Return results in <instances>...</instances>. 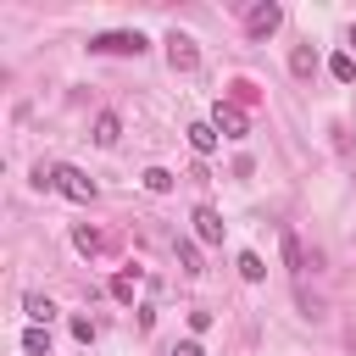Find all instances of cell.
Listing matches in <instances>:
<instances>
[{
	"label": "cell",
	"instance_id": "obj_6",
	"mask_svg": "<svg viewBox=\"0 0 356 356\" xmlns=\"http://www.w3.org/2000/svg\"><path fill=\"white\" fill-rule=\"evenodd\" d=\"M189 222H195V239H200V245H222V217H217L211 206H195Z\"/></svg>",
	"mask_w": 356,
	"mask_h": 356
},
{
	"label": "cell",
	"instance_id": "obj_2",
	"mask_svg": "<svg viewBox=\"0 0 356 356\" xmlns=\"http://www.w3.org/2000/svg\"><path fill=\"white\" fill-rule=\"evenodd\" d=\"M89 50H95V56H145V33H139V28H134V33H128V28H117V33H95Z\"/></svg>",
	"mask_w": 356,
	"mask_h": 356
},
{
	"label": "cell",
	"instance_id": "obj_21",
	"mask_svg": "<svg viewBox=\"0 0 356 356\" xmlns=\"http://www.w3.org/2000/svg\"><path fill=\"white\" fill-rule=\"evenodd\" d=\"M350 44H356V22H350Z\"/></svg>",
	"mask_w": 356,
	"mask_h": 356
},
{
	"label": "cell",
	"instance_id": "obj_20",
	"mask_svg": "<svg viewBox=\"0 0 356 356\" xmlns=\"http://www.w3.org/2000/svg\"><path fill=\"white\" fill-rule=\"evenodd\" d=\"M172 356H206V350H200V339H184V345H172Z\"/></svg>",
	"mask_w": 356,
	"mask_h": 356
},
{
	"label": "cell",
	"instance_id": "obj_8",
	"mask_svg": "<svg viewBox=\"0 0 356 356\" xmlns=\"http://www.w3.org/2000/svg\"><path fill=\"white\" fill-rule=\"evenodd\" d=\"M22 312L33 317V328H50V317H56V306H50V295H22Z\"/></svg>",
	"mask_w": 356,
	"mask_h": 356
},
{
	"label": "cell",
	"instance_id": "obj_17",
	"mask_svg": "<svg viewBox=\"0 0 356 356\" xmlns=\"http://www.w3.org/2000/svg\"><path fill=\"white\" fill-rule=\"evenodd\" d=\"M178 267H184V273H200V250H195L189 239H178Z\"/></svg>",
	"mask_w": 356,
	"mask_h": 356
},
{
	"label": "cell",
	"instance_id": "obj_18",
	"mask_svg": "<svg viewBox=\"0 0 356 356\" xmlns=\"http://www.w3.org/2000/svg\"><path fill=\"white\" fill-rule=\"evenodd\" d=\"M111 295H117V300H134V273H122V278H111Z\"/></svg>",
	"mask_w": 356,
	"mask_h": 356
},
{
	"label": "cell",
	"instance_id": "obj_1",
	"mask_svg": "<svg viewBox=\"0 0 356 356\" xmlns=\"http://www.w3.org/2000/svg\"><path fill=\"white\" fill-rule=\"evenodd\" d=\"M39 184H50V189H61L67 200H95V178H89V172H78V167H67V161H56L50 172L39 167Z\"/></svg>",
	"mask_w": 356,
	"mask_h": 356
},
{
	"label": "cell",
	"instance_id": "obj_11",
	"mask_svg": "<svg viewBox=\"0 0 356 356\" xmlns=\"http://www.w3.org/2000/svg\"><path fill=\"white\" fill-rule=\"evenodd\" d=\"M239 278H245V284H261V278H267V261H261L256 250H239Z\"/></svg>",
	"mask_w": 356,
	"mask_h": 356
},
{
	"label": "cell",
	"instance_id": "obj_15",
	"mask_svg": "<svg viewBox=\"0 0 356 356\" xmlns=\"http://www.w3.org/2000/svg\"><path fill=\"white\" fill-rule=\"evenodd\" d=\"M328 72H334L339 83H350V78H356V56H350V50H339V56L328 61Z\"/></svg>",
	"mask_w": 356,
	"mask_h": 356
},
{
	"label": "cell",
	"instance_id": "obj_14",
	"mask_svg": "<svg viewBox=\"0 0 356 356\" xmlns=\"http://www.w3.org/2000/svg\"><path fill=\"white\" fill-rule=\"evenodd\" d=\"M22 350L28 356H50V328H28L22 334Z\"/></svg>",
	"mask_w": 356,
	"mask_h": 356
},
{
	"label": "cell",
	"instance_id": "obj_3",
	"mask_svg": "<svg viewBox=\"0 0 356 356\" xmlns=\"http://www.w3.org/2000/svg\"><path fill=\"white\" fill-rule=\"evenodd\" d=\"M278 22H284V6H278V0H261V6H250V11H245V33H250V39L278 33Z\"/></svg>",
	"mask_w": 356,
	"mask_h": 356
},
{
	"label": "cell",
	"instance_id": "obj_19",
	"mask_svg": "<svg viewBox=\"0 0 356 356\" xmlns=\"http://www.w3.org/2000/svg\"><path fill=\"white\" fill-rule=\"evenodd\" d=\"M72 339L89 345V339H95V323H89V317H72Z\"/></svg>",
	"mask_w": 356,
	"mask_h": 356
},
{
	"label": "cell",
	"instance_id": "obj_5",
	"mask_svg": "<svg viewBox=\"0 0 356 356\" xmlns=\"http://www.w3.org/2000/svg\"><path fill=\"white\" fill-rule=\"evenodd\" d=\"M211 128H217L222 139H245V134H250L245 111H239V106H228V100H217V111H211Z\"/></svg>",
	"mask_w": 356,
	"mask_h": 356
},
{
	"label": "cell",
	"instance_id": "obj_12",
	"mask_svg": "<svg viewBox=\"0 0 356 356\" xmlns=\"http://www.w3.org/2000/svg\"><path fill=\"white\" fill-rule=\"evenodd\" d=\"M139 178H145V189H150V195H172V172H167V167H145Z\"/></svg>",
	"mask_w": 356,
	"mask_h": 356
},
{
	"label": "cell",
	"instance_id": "obj_7",
	"mask_svg": "<svg viewBox=\"0 0 356 356\" xmlns=\"http://www.w3.org/2000/svg\"><path fill=\"white\" fill-rule=\"evenodd\" d=\"M117 139H122V117L117 111H100L95 117V145H117Z\"/></svg>",
	"mask_w": 356,
	"mask_h": 356
},
{
	"label": "cell",
	"instance_id": "obj_4",
	"mask_svg": "<svg viewBox=\"0 0 356 356\" xmlns=\"http://www.w3.org/2000/svg\"><path fill=\"white\" fill-rule=\"evenodd\" d=\"M167 61H172V72H195V67H200L195 39H189V33H167Z\"/></svg>",
	"mask_w": 356,
	"mask_h": 356
},
{
	"label": "cell",
	"instance_id": "obj_9",
	"mask_svg": "<svg viewBox=\"0 0 356 356\" xmlns=\"http://www.w3.org/2000/svg\"><path fill=\"white\" fill-rule=\"evenodd\" d=\"M289 72H295V78H312V72H317V50H312V44H295V50H289Z\"/></svg>",
	"mask_w": 356,
	"mask_h": 356
},
{
	"label": "cell",
	"instance_id": "obj_13",
	"mask_svg": "<svg viewBox=\"0 0 356 356\" xmlns=\"http://www.w3.org/2000/svg\"><path fill=\"white\" fill-rule=\"evenodd\" d=\"M284 267H289V273H300V267H306V250H300V239H295L289 228H284Z\"/></svg>",
	"mask_w": 356,
	"mask_h": 356
},
{
	"label": "cell",
	"instance_id": "obj_16",
	"mask_svg": "<svg viewBox=\"0 0 356 356\" xmlns=\"http://www.w3.org/2000/svg\"><path fill=\"white\" fill-rule=\"evenodd\" d=\"M72 245H78L83 256H95V250H100V234H95V228H72Z\"/></svg>",
	"mask_w": 356,
	"mask_h": 356
},
{
	"label": "cell",
	"instance_id": "obj_10",
	"mask_svg": "<svg viewBox=\"0 0 356 356\" xmlns=\"http://www.w3.org/2000/svg\"><path fill=\"white\" fill-rule=\"evenodd\" d=\"M217 139H222V134H217L211 122H189V145H195L200 156H211V150H217Z\"/></svg>",
	"mask_w": 356,
	"mask_h": 356
}]
</instances>
